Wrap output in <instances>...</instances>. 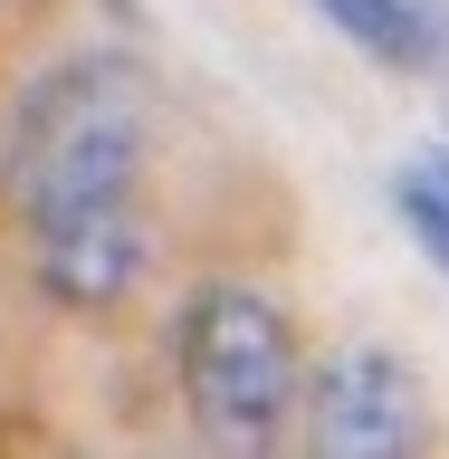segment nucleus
Returning a JSON list of instances; mask_svg holds the SVG:
<instances>
[{
  "label": "nucleus",
  "instance_id": "f257e3e1",
  "mask_svg": "<svg viewBox=\"0 0 449 459\" xmlns=\"http://www.w3.org/2000/svg\"><path fill=\"white\" fill-rule=\"evenodd\" d=\"M143 153L153 77L125 48H77L20 86L0 125V192L20 211L57 307H125L143 278Z\"/></svg>",
  "mask_w": 449,
  "mask_h": 459
},
{
  "label": "nucleus",
  "instance_id": "f03ea898",
  "mask_svg": "<svg viewBox=\"0 0 449 459\" xmlns=\"http://www.w3.org/2000/svg\"><path fill=\"white\" fill-rule=\"evenodd\" d=\"M182 402L211 450H278L297 421V325L268 287L249 278H201L182 307Z\"/></svg>",
  "mask_w": 449,
  "mask_h": 459
},
{
  "label": "nucleus",
  "instance_id": "7ed1b4c3",
  "mask_svg": "<svg viewBox=\"0 0 449 459\" xmlns=\"http://www.w3.org/2000/svg\"><path fill=\"white\" fill-rule=\"evenodd\" d=\"M297 393H307L315 450H335V459H411L430 440L421 383H411V364L383 354V344H344V354H325V373L297 383Z\"/></svg>",
  "mask_w": 449,
  "mask_h": 459
},
{
  "label": "nucleus",
  "instance_id": "20e7f679",
  "mask_svg": "<svg viewBox=\"0 0 449 459\" xmlns=\"http://www.w3.org/2000/svg\"><path fill=\"white\" fill-rule=\"evenodd\" d=\"M315 10H325L364 57H383V67H430V20H421V0H315Z\"/></svg>",
  "mask_w": 449,
  "mask_h": 459
},
{
  "label": "nucleus",
  "instance_id": "39448f33",
  "mask_svg": "<svg viewBox=\"0 0 449 459\" xmlns=\"http://www.w3.org/2000/svg\"><path fill=\"white\" fill-rule=\"evenodd\" d=\"M393 211L411 221V239L449 268V153H421V163L393 172Z\"/></svg>",
  "mask_w": 449,
  "mask_h": 459
}]
</instances>
